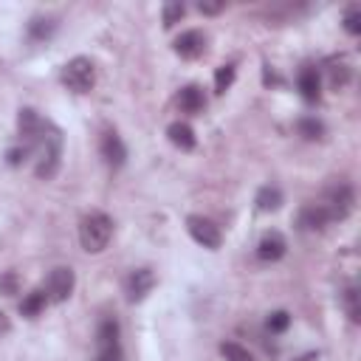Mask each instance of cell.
Segmentation results:
<instances>
[{"label":"cell","instance_id":"cell-1","mask_svg":"<svg viewBox=\"0 0 361 361\" xmlns=\"http://www.w3.org/2000/svg\"><path fill=\"white\" fill-rule=\"evenodd\" d=\"M113 237V220L104 212H90L87 217H82L79 223V243L87 254H99L107 248Z\"/></svg>","mask_w":361,"mask_h":361},{"label":"cell","instance_id":"cell-2","mask_svg":"<svg viewBox=\"0 0 361 361\" xmlns=\"http://www.w3.org/2000/svg\"><path fill=\"white\" fill-rule=\"evenodd\" d=\"M62 82L71 90H76V93H87L96 85V68H93V62L87 56H73L62 68Z\"/></svg>","mask_w":361,"mask_h":361},{"label":"cell","instance_id":"cell-3","mask_svg":"<svg viewBox=\"0 0 361 361\" xmlns=\"http://www.w3.org/2000/svg\"><path fill=\"white\" fill-rule=\"evenodd\" d=\"M39 147V164H37V178H45L51 180L59 169V155H62V135L51 127L45 133V138L37 144Z\"/></svg>","mask_w":361,"mask_h":361},{"label":"cell","instance_id":"cell-4","mask_svg":"<svg viewBox=\"0 0 361 361\" xmlns=\"http://www.w3.org/2000/svg\"><path fill=\"white\" fill-rule=\"evenodd\" d=\"M353 203H355V195H353V186L350 183H338L327 192V203H322L330 214V220H341L353 212Z\"/></svg>","mask_w":361,"mask_h":361},{"label":"cell","instance_id":"cell-5","mask_svg":"<svg viewBox=\"0 0 361 361\" xmlns=\"http://www.w3.org/2000/svg\"><path fill=\"white\" fill-rule=\"evenodd\" d=\"M17 127H20V135L28 141V144H39L45 138V133L51 130L48 121H42V116L31 107H23L20 116H17Z\"/></svg>","mask_w":361,"mask_h":361},{"label":"cell","instance_id":"cell-6","mask_svg":"<svg viewBox=\"0 0 361 361\" xmlns=\"http://www.w3.org/2000/svg\"><path fill=\"white\" fill-rule=\"evenodd\" d=\"M186 228H189L192 240H195V243H200L203 248H220V243H223L220 228H217L212 220H206V217L192 214V217L186 220Z\"/></svg>","mask_w":361,"mask_h":361},{"label":"cell","instance_id":"cell-7","mask_svg":"<svg viewBox=\"0 0 361 361\" xmlns=\"http://www.w3.org/2000/svg\"><path fill=\"white\" fill-rule=\"evenodd\" d=\"M73 285H76V276H73L71 268H54L48 274V290H45V296L51 302H65L73 293Z\"/></svg>","mask_w":361,"mask_h":361},{"label":"cell","instance_id":"cell-8","mask_svg":"<svg viewBox=\"0 0 361 361\" xmlns=\"http://www.w3.org/2000/svg\"><path fill=\"white\" fill-rule=\"evenodd\" d=\"M285 251H288V243H285V237L279 231H265L259 237V243H257V257L262 262H276V259L285 257Z\"/></svg>","mask_w":361,"mask_h":361},{"label":"cell","instance_id":"cell-9","mask_svg":"<svg viewBox=\"0 0 361 361\" xmlns=\"http://www.w3.org/2000/svg\"><path fill=\"white\" fill-rule=\"evenodd\" d=\"M152 285H155V274L149 271V268H135L130 276H127V299L130 302H141L149 290H152Z\"/></svg>","mask_w":361,"mask_h":361},{"label":"cell","instance_id":"cell-10","mask_svg":"<svg viewBox=\"0 0 361 361\" xmlns=\"http://www.w3.org/2000/svg\"><path fill=\"white\" fill-rule=\"evenodd\" d=\"M175 54L180 56V59H197L200 54H203V48H206V37L200 34V31H183L178 39H175Z\"/></svg>","mask_w":361,"mask_h":361},{"label":"cell","instance_id":"cell-11","mask_svg":"<svg viewBox=\"0 0 361 361\" xmlns=\"http://www.w3.org/2000/svg\"><path fill=\"white\" fill-rule=\"evenodd\" d=\"M99 149H102V158H104L110 166H121V164L127 161V147H124V141H121L113 130H107V133L102 135Z\"/></svg>","mask_w":361,"mask_h":361},{"label":"cell","instance_id":"cell-12","mask_svg":"<svg viewBox=\"0 0 361 361\" xmlns=\"http://www.w3.org/2000/svg\"><path fill=\"white\" fill-rule=\"evenodd\" d=\"M327 223H330V214H327V209L322 203H310V206H305L299 212V226L307 228V231H322Z\"/></svg>","mask_w":361,"mask_h":361},{"label":"cell","instance_id":"cell-13","mask_svg":"<svg viewBox=\"0 0 361 361\" xmlns=\"http://www.w3.org/2000/svg\"><path fill=\"white\" fill-rule=\"evenodd\" d=\"M178 104H180V110L183 113H203V107H206V96H203V90L197 87V85H186L180 93H178Z\"/></svg>","mask_w":361,"mask_h":361},{"label":"cell","instance_id":"cell-14","mask_svg":"<svg viewBox=\"0 0 361 361\" xmlns=\"http://www.w3.org/2000/svg\"><path fill=\"white\" fill-rule=\"evenodd\" d=\"M166 138L178 147V149H195V130L186 121H172L166 127Z\"/></svg>","mask_w":361,"mask_h":361},{"label":"cell","instance_id":"cell-15","mask_svg":"<svg viewBox=\"0 0 361 361\" xmlns=\"http://www.w3.org/2000/svg\"><path fill=\"white\" fill-rule=\"evenodd\" d=\"M299 93L305 102H316L319 93H322V79H319V71L316 68H305L299 73Z\"/></svg>","mask_w":361,"mask_h":361},{"label":"cell","instance_id":"cell-16","mask_svg":"<svg viewBox=\"0 0 361 361\" xmlns=\"http://www.w3.org/2000/svg\"><path fill=\"white\" fill-rule=\"evenodd\" d=\"M282 206V192L276 186H262L257 192V209L259 212H276Z\"/></svg>","mask_w":361,"mask_h":361},{"label":"cell","instance_id":"cell-17","mask_svg":"<svg viewBox=\"0 0 361 361\" xmlns=\"http://www.w3.org/2000/svg\"><path fill=\"white\" fill-rule=\"evenodd\" d=\"M45 302H48L45 290H31V293L20 302V313L28 316V319H34V316H39V313L45 310Z\"/></svg>","mask_w":361,"mask_h":361},{"label":"cell","instance_id":"cell-18","mask_svg":"<svg viewBox=\"0 0 361 361\" xmlns=\"http://www.w3.org/2000/svg\"><path fill=\"white\" fill-rule=\"evenodd\" d=\"M220 353H223L226 361H254V355L243 344H237V341H223L220 344Z\"/></svg>","mask_w":361,"mask_h":361},{"label":"cell","instance_id":"cell-19","mask_svg":"<svg viewBox=\"0 0 361 361\" xmlns=\"http://www.w3.org/2000/svg\"><path fill=\"white\" fill-rule=\"evenodd\" d=\"M234 82V65H220L214 73V93H226Z\"/></svg>","mask_w":361,"mask_h":361},{"label":"cell","instance_id":"cell-20","mask_svg":"<svg viewBox=\"0 0 361 361\" xmlns=\"http://www.w3.org/2000/svg\"><path fill=\"white\" fill-rule=\"evenodd\" d=\"M268 330L271 333H285L288 327H290V313L288 310H274V313H268Z\"/></svg>","mask_w":361,"mask_h":361},{"label":"cell","instance_id":"cell-21","mask_svg":"<svg viewBox=\"0 0 361 361\" xmlns=\"http://www.w3.org/2000/svg\"><path fill=\"white\" fill-rule=\"evenodd\" d=\"M296 130H299V135H305V138H322V133H324V127H322V121H316V118H299V124H296Z\"/></svg>","mask_w":361,"mask_h":361},{"label":"cell","instance_id":"cell-22","mask_svg":"<svg viewBox=\"0 0 361 361\" xmlns=\"http://www.w3.org/2000/svg\"><path fill=\"white\" fill-rule=\"evenodd\" d=\"M183 14H186L183 3H178V0L166 3V6H164V25H166V28H172L175 23H180V17H183Z\"/></svg>","mask_w":361,"mask_h":361},{"label":"cell","instance_id":"cell-23","mask_svg":"<svg viewBox=\"0 0 361 361\" xmlns=\"http://www.w3.org/2000/svg\"><path fill=\"white\" fill-rule=\"evenodd\" d=\"M17 290H20V276H17L14 271L0 274V293H3V296H14Z\"/></svg>","mask_w":361,"mask_h":361},{"label":"cell","instance_id":"cell-24","mask_svg":"<svg viewBox=\"0 0 361 361\" xmlns=\"http://www.w3.org/2000/svg\"><path fill=\"white\" fill-rule=\"evenodd\" d=\"M344 31H347V34H353V37H355V34H361V11H358L355 6H350V8H347V14H344Z\"/></svg>","mask_w":361,"mask_h":361},{"label":"cell","instance_id":"cell-25","mask_svg":"<svg viewBox=\"0 0 361 361\" xmlns=\"http://www.w3.org/2000/svg\"><path fill=\"white\" fill-rule=\"evenodd\" d=\"M344 307H347V313H350L353 322L361 319V310H358V290H355V288H347V290H344Z\"/></svg>","mask_w":361,"mask_h":361},{"label":"cell","instance_id":"cell-26","mask_svg":"<svg viewBox=\"0 0 361 361\" xmlns=\"http://www.w3.org/2000/svg\"><path fill=\"white\" fill-rule=\"evenodd\" d=\"M51 31H54V23L51 20H34L31 23V37L34 39H45V37H51Z\"/></svg>","mask_w":361,"mask_h":361},{"label":"cell","instance_id":"cell-27","mask_svg":"<svg viewBox=\"0 0 361 361\" xmlns=\"http://www.w3.org/2000/svg\"><path fill=\"white\" fill-rule=\"evenodd\" d=\"M25 155H28V147H23V149H8V164H11V166H20V164L25 161Z\"/></svg>","mask_w":361,"mask_h":361},{"label":"cell","instance_id":"cell-28","mask_svg":"<svg viewBox=\"0 0 361 361\" xmlns=\"http://www.w3.org/2000/svg\"><path fill=\"white\" fill-rule=\"evenodd\" d=\"M99 361H124L121 358V347H116V350H99Z\"/></svg>","mask_w":361,"mask_h":361},{"label":"cell","instance_id":"cell-29","mask_svg":"<svg viewBox=\"0 0 361 361\" xmlns=\"http://www.w3.org/2000/svg\"><path fill=\"white\" fill-rule=\"evenodd\" d=\"M197 8H200L203 14H217V11L223 8V3H197Z\"/></svg>","mask_w":361,"mask_h":361},{"label":"cell","instance_id":"cell-30","mask_svg":"<svg viewBox=\"0 0 361 361\" xmlns=\"http://www.w3.org/2000/svg\"><path fill=\"white\" fill-rule=\"evenodd\" d=\"M8 330H11V322H8V316L0 310V336H6Z\"/></svg>","mask_w":361,"mask_h":361}]
</instances>
